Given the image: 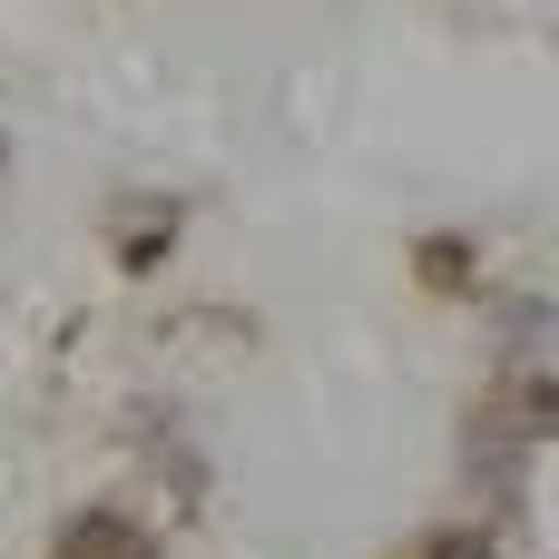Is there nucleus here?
<instances>
[{"instance_id":"obj_1","label":"nucleus","mask_w":559,"mask_h":559,"mask_svg":"<svg viewBox=\"0 0 559 559\" xmlns=\"http://www.w3.org/2000/svg\"><path fill=\"white\" fill-rule=\"evenodd\" d=\"M59 559H147V540H138L128 521H108V511H98V521H79V531L59 540Z\"/></svg>"},{"instance_id":"obj_2","label":"nucleus","mask_w":559,"mask_h":559,"mask_svg":"<svg viewBox=\"0 0 559 559\" xmlns=\"http://www.w3.org/2000/svg\"><path fill=\"white\" fill-rule=\"evenodd\" d=\"M432 559H491V540H472V531H452V540H442Z\"/></svg>"}]
</instances>
